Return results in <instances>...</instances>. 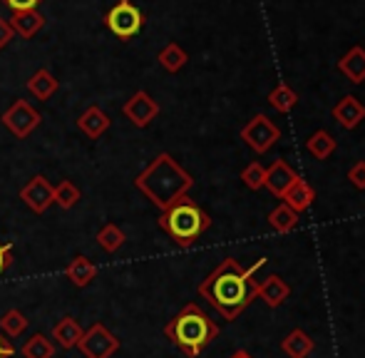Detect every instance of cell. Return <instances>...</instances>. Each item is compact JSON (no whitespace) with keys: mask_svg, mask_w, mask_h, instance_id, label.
I'll return each mask as SVG.
<instances>
[{"mask_svg":"<svg viewBox=\"0 0 365 358\" xmlns=\"http://www.w3.org/2000/svg\"><path fill=\"white\" fill-rule=\"evenodd\" d=\"M266 259H256L251 267H241L236 259H224L199 284V296L207 299L226 321H236L256 301V271Z\"/></svg>","mask_w":365,"mask_h":358,"instance_id":"obj_1","label":"cell"},{"mask_svg":"<svg viewBox=\"0 0 365 358\" xmlns=\"http://www.w3.org/2000/svg\"><path fill=\"white\" fill-rule=\"evenodd\" d=\"M135 187L145 194L159 212H164L174 202L187 197V192L194 187V177L169 152H162L137 175Z\"/></svg>","mask_w":365,"mask_h":358,"instance_id":"obj_2","label":"cell"},{"mask_svg":"<svg viewBox=\"0 0 365 358\" xmlns=\"http://www.w3.org/2000/svg\"><path fill=\"white\" fill-rule=\"evenodd\" d=\"M164 336L187 358H199L219 336V324L209 319V314L202 311V306L187 304L164 326Z\"/></svg>","mask_w":365,"mask_h":358,"instance_id":"obj_3","label":"cell"},{"mask_svg":"<svg viewBox=\"0 0 365 358\" xmlns=\"http://www.w3.org/2000/svg\"><path fill=\"white\" fill-rule=\"evenodd\" d=\"M157 224L177 247L189 249L202 239L204 232H209L212 217L194 199L182 197L179 202H174L172 207H167L159 214Z\"/></svg>","mask_w":365,"mask_h":358,"instance_id":"obj_4","label":"cell"},{"mask_svg":"<svg viewBox=\"0 0 365 358\" xmlns=\"http://www.w3.org/2000/svg\"><path fill=\"white\" fill-rule=\"evenodd\" d=\"M105 25L110 28L112 35H117L120 40H130L145 25V15L137 8L132 0H120L117 5H112L110 13L105 15Z\"/></svg>","mask_w":365,"mask_h":358,"instance_id":"obj_5","label":"cell"},{"mask_svg":"<svg viewBox=\"0 0 365 358\" xmlns=\"http://www.w3.org/2000/svg\"><path fill=\"white\" fill-rule=\"evenodd\" d=\"M241 140L244 145H249L256 155L269 152L276 142L281 140V130L271 122V117H266L264 112H256L244 127H241Z\"/></svg>","mask_w":365,"mask_h":358,"instance_id":"obj_6","label":"cell"},{"mask_svg":"<svg viewBox=\"0 0 365 358\" xmlns=\"http://www.w3.org/2000/svg\"><path fill=\"white\" fill-rule=\"evenodd\" d=\"M85 358H112L120 351V339L105 324H92L77 344Z\"/></svg>","mask_w":365,"mask_h":358,"instance_id":"obj_7","label":"cell"},{"mask_svg":"<svg viewBox=\"0 0 365 358\" xmlns=\"http://www.w3.org/2000/svg\"><path fill=\"white\" fill-rule=\"evenodd\" d=\"M0 120H3V125L8 127L18 140H25V137H30L35 130H38L43 117H40V112L35 110L28 100H15L13 105L3 112Z\"/></svg>","mask_w":365,"mask_h":358,"instance_id":"obj_8","label":"cell"},{"mask_svg":"<svg viewBox=\"0 0 365 358\" xmlns=\"http://www.w3.org/2000/svg\"><path fill=\"white\" fill-rule=\"evenodd\" d=\"M122 112H125V117L135 127H149L159 115V102L154 100L149 92L137 90L135 95L122 105Z\"/></svg>","mask_w":365,"mask_h":358,"instance_id":"obj_9","label":"cell"},{"mask_svg":"<svg viewBox=\"0 0 365 358\" xmlns=\"http://www.w3.org/2000/svg\"><path fill=\"white\" fill-rule=\"evenodd\" d=\"M53 194H55V187L43 175L33 177L23 189H20V199H23V202L28 204L35 214H43L53 207L55 204Z\"/></svg>","mask_w":365,"mask_h":358,"instance_id":"obj_10","label":"cell"},{"mask_svg":"<svg viewBox=\"0 0 365 358\" xmlns=\"http://www.w3.org/2000/svg\"><path fill=\"white\" fill-rule=\"evenodd\" d=\"M291 296V286L284 281V276L279 274H269L264 279H256V299L264 301L269 309H279L289 301Z\"/></svg>","mask_w":365,"mask_h":358,"instance_id":"obj_11","label":"cell"},{"mask_svg":"<svg viewBox=\"0 0 365 358\" xmlns=\"http://www.w3.org/2000/svg\"><path fill=\"white\" fill-rule=\"evenodd\" d=\"M298 179V172L293 170V167L289 165L286 160H276L274 165L266 170V182L264 187L269 189L271 194H274L276 199H281L286 192L291 189V184Z\"/></svg>","mask_w":365,"mask_h":358,"instance_id":"obj_12","label":"cell"},{"mask_svg":"<svg viewBox=\"0 0 365 358\" xmlns=\"http://www.w3.org/2000/svg\"><path fill=\"white\" fill-rule=\"evenodd\" d=\"M331 115L343 130H356V127L365 120V105L356 95H346L338 100V105L331 110Z\"/></svg>","mask_w":365,"mask_h":358,"instance_id":"obj_13","label":"cell"},{"mask_svg":"<svg viewBox=\"0 0 365 358\" xmlns=\"http://www.w3.org/2000/svg\"><path fill=\"white\" fill-rule=\"evenodd\" d=\"M110 127H112L110 115H107V112L102 110V107H97V105L87 107V110L77 117V130H80L85 137H90V140H100V137L105 135Z\"/></svg>","mask_w":365,"mask_h":358,"instance_id":"obj_14","label":"cell"},{"mask_svg":"<svg viewBox=\"0 0 365 358\" xmlns=\"http://www.w3.org/2000/svg\"><path fill=\"white\" fill-rule=\"evenodd\" d=\"M281 199H284V204H289L296 214H303L306 209H311L313 202H316V189H313L306 179L298 177Z\"/></svg>","mask_w":365,"mask_h":358,"instance_id":"obj_15","label":"cell"},{"mask_svg":"<svg viewBox=\"0 0 365 358\" xmlns=\"http://www.w3.org/2000/svg\"><path fill=\"white\" fill-rule=\"evenodd\" d=\"M316 349V341L306 334L303 329H293L291 334H286L281 339V351L289 358H308Z\"/></svg>","mask_w":365,"mask_h":358,"instance_id":"obj_16","label":"cell"},{"mask_svg":"<svg viewBox=\"0 0 365 358\" xmlns=\"http://www.w3.org/2000/svg\"><path fill=\"white\" fill-rule=\"evenodd\" d=\"M338 70H341L351 83H356V85L365 83V50L361 45L351 48L341 60H338Z\"/></svg>","mask_w":365,"mask_h":358,"instance_id":"obj_17","label":"cell"},{"mask_svg":"<svg viewBox=\"0 0 365 358\" xmlns=\"http://www.w3.org/2000/svg\"><path fill=\"white\" fill-rule=\"evenodd\" d=\"M82 326L77 324V319H73V316H63V319L58 321V324L53 326V339L58 346H63L65 351L70 349H77V344H80L82 339Z\"/></svg>","mask_w":365,"mask_h":358,"instance_id":"obj_18","label":"cell"},{"mask_svg":"<svg viewBox=\"0 0 365 358\" xmlns=\"http://www.w3.org/2000/svg\"><path fill=\"white\" fill-rule=\"evenodd\" d=\"M10 25H13L15 35L30 40L45 28V18L40 10H23V13H15L13 18H10Z\"/></svg>","mask_w":365,"mask_h":358,"instance_id":"obj_19","label":"cell"},{"mask_svg":"<svg viewBox=\"0 0 365 358\" xmlns=\"http://www.w3.org/2000/svg\"><path fill=\"white\" fill-rule=\"evenodd\" d=\"M65 276H68L70 281L77 286V289H85V286H90L92 281L97 279V264H92L87 257H75L73 262L65 267Z\"/></svg>","mask_w":365,"mask_h":358,"instance_id":"obj_20","label":"cell"},{"mask_svg":"<svg viewBox=\"0 0 365 358\" xmlns=\"http://www.w3.org/2000/svg\"><path fill=\"white\" fill-rule=\"evenodd\" d=\"M28 90L33 97H38V100H50V97L58 92V80H55V75L50 73V70L40 68L33 73V78L28 80Z\"/></svg>","mask_w":365,"mask_h":358,"instance_id":"obj_21","label":"cell"},{"mask_svg":"<svg viewBox=\"0 0 365 358\" xmlns=\"http://www.w3.org/2000/svg\"><path fill=\"white\" fill-rule=\"evenodd\" d=\"M298 222H301V214H296L289 204H284V202L276 209H271V214H269V227L274 229L276 234L293 232V229L298 227Z\"/></svg>","mask_w":365,"mask_h":358,"instance_id":"obj_22","label":"cell"},{"mask_svg":"<svg viewBox=\"0 0 365 358\" xmlns=\"http://www.w3.org/2000/svg\"><path fill=\"white\" fill-rule=\"evenodd\" d=\"M336 147H338L336 137L326 130H316L306 140V150L311 152V157H316V160H328V157L336 152Z\"/></svg>","mask_w":365,"mask_h":358,"instance_id":"obj_23","label":"cell"},{"mask_svg":"<svg viewBox=\"0 0 365 358\" xmlns=\"http://www.w3.org/2000/svg\"><path fill=\"white\" fill-rule=\"evenodd\" d=\"M157 60H159V65L167 70V73H179V70L187 65L189 55H187V50H184L182 45L169 43V45H164V48L159 50Z\"/></svg>","mask_w":365,"mask_h":358,"instance_id":"obj_24","label":"cell"},{"mask_svg":"<svg viewBox=\"0 0 365 358\" xmlns=\"http://www.w3.org/2000/svg\"><path fill=\"white\" fill-rule=\"evenodd\" d=\"M269 102H271V107L274 110H279V112H291L293 107L298 105V92L291 88V85H286V83H279L274 90L269 92Z\"/></svg>","mask_w":365,"mask_h":358,"instance_id":"obj_25","label":"cell"},{"mask_svg":"<svg viewBox=\"0 0 365 358\" xmlns=\"http://www.w3.org/2000/svg\"><path fill=\"white\" fill-rule=\"evenodd\" d=\"M125 242H127L125 232H122L117 224H105V227L97 232V244H100V249H105L107 254L120 252V249L125 247Z\"/></svg>","mask_w":365,"mask_h":358,"instance_id":"obj_26","label":"cell"},{"mask_svg":"<svg viewBox=\"0 0 365 358\" xmlns=\"http://www.w3.org/2000/svg\"><path fill=\"white\" fill-rule=\"evenodd\" d=\"M25 358H55V344L45 334H33L23 346Z\"/></svg>","mask_w":365,"mask_h":358,"instance_id":"obj_27","label":"cell"},{"mask_svg":"<svg viewBox=\"0 0 365 358\" xmlns=\"http://www.w3.org/2000/svg\"><path fill=\"white\" fill-rule=\"evenodd\" d=\"M55 204L60 209H73L77 202L82 199V192L80 187L73 182V179H63L60 184H55V194H53Z\"/></svg>","mask_w":365,"mask_h":358,"instance_id":"obj_28","label":"cell"},{"mask_svg":"<svg viewBox=\"0 0 365 358\" xmlns=\"http://www.w3.org/2000/svg\"><path fill=\"white\" fill-rule=\"evenodd\" d=\"M28 316L23 314V311L18 309H10L3 314V319H0V329H3V334H8L10 339H18V336H23V331L28 329Z\"/></svg>","mask_w":365,"mask_h":358,"instance_id":"obj_29","label":"cell"},{"mask_svg":"<svg viewBox=\"0 0 365 358\" xmlns=\"http://www.w3.org/2000/svg\"><path fill=\"white\" fill-rule=\"evenodd\" d=\"M241 182L251 189V192H259L264 189V182H266V167L261 162H251L244 172H241Z\"/></svg>","mask_w":365,"mask_h":358,"instance_id":"obj_30","label":"cell"},{"mask_svg":"<svg viewBox=\"0 0 365 358\" xmlns=\"http://www.w3.org/2000/svg\"><path fill=\"white\" fill-rule=\"evenodd\" d=\"M348 179H351V184L356 189H365V160H358L356 165L348 170Z\"/></svg>","mask_w":365,"mask_h":358,"instance_id":"obj_31","label":"cell"},{"mask_svg":"<svg viewBox=\"0 0 365 358\" xmlns=\"http://www.w3.org/2000/svg\"><path fill=\"white\" fill-rule=\"evenodd\" d=\"M13 38H15V30H13V25H10V20L0 18V50L8 48Z\"/></svg>","mask_w":365,"mask_h":358,"instance_id":"obj_32","label":"cell"},{"mask_svg":"<svg viewBox=\"0 0 365 358\" xmlns=\"http://www.w3.org/2000/svg\"><path fill=\"white\" fill-rule=\"evenodd\" d=\"M10 264H13V247L0 242V276L10 269Z\"/></svg>","mask_w":365,"mask_h":358,"instance_id":"obj_33","label":"cell"},{"mask_svg":"<svg viewBox=\"0 0 365 358\" xmlns=\"http://www.w3.org/2000/svg\"><path fill=\"white\" fill-rule=\"evenodd\" d=\"M13 8V13H23V10H38V5L43 0H5Z\"/></svg>","mask_w":365,"mask_h":358,"instance_id":"obj_34","label":"cell"},{"mask_svg":"<svg viewBox=\"0 0 365 358\" xmlns=\"http://www.w3.org/2000/svg\"><path fill=\"white\" fill-rule=\"evenodd\" d=\"M13 354H15L13 344L8 339H3V334H0V358H10Z\"/></svg>","mask_w":365,"mask_h":358,"instance_id":"obj_35","label":"cell"},{"mask_svg":"<svg viewBox=\"0 0 365 358\" xmlns=\"http://www.w3.org/2000/svg\"><path fill=\"white\" fill-rule=\"evenodd\" d=\"M229 358H254L249 354V351H244V349H239V351H234V354H231Z\"/></svg>","mask_w":365,"mask_h":358,"instance_id":"obj_36","label":"cell"}]
</instances>
